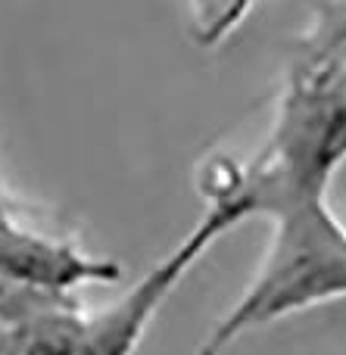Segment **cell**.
I'll return each mask as SVG.
<instances>
[{
    "label": "cell",
    "instance_id": "6da1fadb",
    "mask_svg": "<svg viewBox=\"0 0 346 355\" xmlns=\"http://www.w3.org/2000/svg\"><path fill=\"white\" fill-rule=\"evenodd\" d=\"M346 166V0H318L281 69L266 141L243 184L328 193Z\"/></svg>",
    "mask_w": 346,
    "mask_h": 355
},
{
    "label": "cell",
    "instance_id": "7a4b0ae2",
    "mask_svg": "<svg viewBox=\"0 0 346 355\" xmlns=\"http://www.w3.org/2000/svg\"><path fill=\"white\" fill-rule=\"evenodd\" d=\"M241 187L250 215L268 221V243L241 296L218 315L197 355H222L243 334L346 300V225L318 190Z\"/></svg>",
    "mask_w": 346,
    "mask_h": 355
},
{
    "label": "cell",
    "instance_id": "3957f363",
    "mask_svg": "<svg viewBox=\"0 0 346 355\" xmlns=\"http://www.w3.org/2000/svg\"><path fill=\"white\" fill-rule=\"evenodd\" d=\"M256 0H187L191 37L200 47H218L243 19Z\"/></svg>",
    "mask_w": 346,
    "mask_h": 355
}]
</instances>
